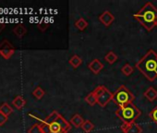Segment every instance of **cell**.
Masks as SVG:
<instances>
[{
  "instance_id": "cell-24",
  "label": "cell",
  "mask_w": 157,
  "mask_h": 133,
  "mask_svg": "<svg viewBox=\"0 0 157 133\" xmlns=\"http://www.w3.org/2000/svg\"><path fill=\"white\" fill-rule=\"evenodd\" d=\"M149 116L151 117V119L157 124V106L154 107L150 113H149Z\"/></svg>"
},
{
  "instance_id": "cell-15",
  "label": "cell",
  "mask_w": 157,
  "mask_h": 133,
  "mask_svg": "<svg viewBox=\"0 0 157 133\" xmlns=\"http://www.w3.org/2000/svg\"><path fill=\"white\" fill-rule=\"evenodd\" d=\"M68 63L73 66L74 69H77V68H78V66H81V64L82 63V59L80 56H78V55H74L69 59Z\"/></svg>"
},
{
  "instance_id": "cell-18",
  "label": "cell",
  "mask_w": 157,
  "mask_h": 133,
  "mask_svg": "<svg viewBox=\"0 0 157 133\" xmlns=\"http://www.w3.org/2000/svg\"><path fill=\"white\" fill-rule=\"evenodd\" d=\"M85 102L89 104V105H91V106H94V105H95L96 104H97V99H96V96L94 95V93L92 92V93H90L86 97H85Z\"/></svg>"
},
{
  "instance_id": "cell-14",
  "label": "cell",
  "mask_w": 157,
  "mask_h": 133,
  "mask_svg": "<svg viewBox=\"0 0 157 133\" xmlns=\"http://www.w3.org/2000/svg\"><path fill=\"white\" fill-rule=\"evenodd\" d=\"M13 32L19 37V38H22L26 33H27V29L22 25V24H18L14 27L13 29Z\"/></svg>"
},
{
  "instance_id": "cell-7",
  "label": "cell",
  "mask_w": 157,
  "mask_h": 133,
  "mask_svg": "<svg viewBox=\"0 0 157 133\" xmlns=\"http://www.w3.org/2000/svg\"><path fill=\"white\" fill-rule=\"evenodd\" d=\"M15 47L9 40H3L0 43V55L5 59H10L15 54Z\"/></svg>"
},
{
  "instance_id": "cell-2",
  "label": "cell",
  "mask_w": 157,
  "mask_h": 133,
  "mask_svg": "<svg viewBox=\"0 0 157 133\" xmlns=\"http://www.w3.org/2000/svg\"><path fill=\"white\" fill-rule=\"evenodd\" d=\"M136 68L150 82L157 79V54L154 50L150 49L141 59L136 63Z\"/></svg>"
},
{
  "instance_id": "cell-23",
  "label": "cell",
  "mask_w": 157,
  "mask_h": 133,
  "mask_svg": "<svg viewBox=\"0 0 157 133\" xmlns=\"http://www.w3.org/2000/svg\"><path fill=\"white\" fill-rule=\"evenodd\" d=\"M28 133H43L40 124H38V123L33 124V125L29 128Z\"/></svg>"
},
{
  "instance_id": "cell-10",
  "label": "cell",
  "mask_w": 157,
  "mask_h": 133,
  "mask_svg": "<svg viewBox=\"0 0 157 133\" xmlns=\"http://www.w3.org/2000/svg\"><path fill=\"white\" fill-rule=\"evenodd\" d=\"M88 68H89V70L94 73V74H95V75H97V74H99L100 73V71L104 69V65L100 62V60L99 59H94L89 65H88Z\"/></svg>"
},
{
  "instance_id": "cell-16",
  "label": "cell",
  "mask_w": 157,
  "mask_h": 133,
  "mask_svg": "<svg viewBox=\"0 0 157 133\" xmlns=\"http://www.w3.org/2000/svg\"><path fill=\"white\" fill-rule=\"evenodd\" d=\"M0 112H1L2 114H4L5 116H9L13 112V109L8 103H4L0 105Z\"/></svg>"
},
{
  "instance_id": "cell-17",
  "label": "cell",
  "mask_w": 157,
  "mask_h": 133,
  "mask_svg": "<svg viewBox=\"0 0 157 133\" xmlns=\"http://www.w3.org/2000/svg\"><path fill=\"white\" fill-rule=\"evenodd\" d=\"M75 26L80 30V31H83L86 29V27L88 26V22L85 19L83 18H80L76 22H75Z\"/></svg>"
},
{
  "instance_id": "cell-19",
  "label": "cell",
  "mask_w": 157,
  "mask_h": 133,
  "mask_svg": "<svg viewBox=\"0 0 157 133\" xmlns=\"http://www.w3.org/2000/svg\"><path fill=\"white\" fill-rule=\"evenodd\" d=\"M82 128L85 133H90L91 131H93L94 129V125L90 120H85L82 126Z\"/></svg>"
},
{
  "instance_id": "cell-28",
  "label": "cell",
  "mask_w": 157,
  "mask_h": 133,
  "mask_svg": "<svg viewBox=\"0 0 157 133\" xmlns=\"http://www.w3.org/2000/svg\"><path fill=\"white\" fill-rule=\"evenodd\" d=\"M155 26H156V27H157V21H156V25H155Z\"/></svg>"
},
{
  "instance_id": "cell-4",
  "label": "cell",
  "mask_w": 157,
  "mask_h": 133,
  "mask_svg": "<svg viewBox=\"0 0 157 133\" xmlns=\"http://www.w3.org/2000/svg\"><path fill=\"white\" fill-rule=\"evenodd\" d=\"M140 114L141 112L133 103L128 104L123 107H119L116 111V116L123 122V124L126 125L134 123Z\"/></svg>"
},
{
  "instance_id": "cell-25",
  "label": "cell",
  "mask_w": 157,
  "mask_h": 133,
  "mask_svg": "<svg viewBox=\"0 0 157 133\" xmlns=\"http://www.w3.org/2000/svg\"><path fill=\"white\" fill-rule=\"evenodd\" d=\"M9 119V116H5L4 114H2L1 112H0V126H3Z\"/></svg>"
},
{
  "instance_id": "cell-11",
  "label": "cell",
  "mask_w": 157,
  "mask_h": 133,
  "mask_svg": "<svg viewBox=\"0 0 157 133\" xmlns=\"http://www.w3.org/2000/svg\"><path fill=\"white\" fill-rule=\"evenodd\" d=\"M84 121H85V120L83 119V117H82V116H80L78 114H76V115H74V116L71 117L69 123H70L72 126H74L75 127H82V124L84 123Z\"/></svg>"
},
{
  "instance_id": "cell-8",
  "label": "cell",
  "mask_w": 157,
  "mask_h": 133,
  "mask_svg": "<svg viewBox=\"0 0 157 133\" xmlns=\"http://www.w3.org/2000/svg\"><path fill=\"white\" fill-rule=\"evenodd\" d=\"M121 130L124 133H142L141 127L137 123H131V124H123L121 127Z\"/></svg>"
},
{
  "instance_id": "cell-12",
  "label": "cell",
  "mask_w": 157,
  "mask_h": 133,
  "mask_svg": "<svg viewBox=\"0 0 157 133\" xmlns=\"http://www.w3.org/2000/svg\"><path fill=\"white\" fill-rule=\"evenodd\" d=\"M144 97L150 102H153L157 98V91L153 87H149L143 93Z\"/></svg>"
},
{
  "instance_id": "cell-20",
  "label": "cell",
  "mask_w": 157,
  "mask_h": 133,
  "mask_svg": "<svg viewBox=\"0 0 157 133\" xmlns=\"http://www.w3.org/2000/svg\"><path fill=\"white\" fill-rule=\"evenodd\" d=\"M105 59L109 63V64H114L117 60V55L113 52V51H109L105 55Z\"/></svg>"
},
{
  "instance_id": "cell-5",
  "label": "cell",
  "mask_w": 157,
  "mask_h": 133,
  "mask_svg": "<svg viewBox=\"0 0 157 133\" xmlns=\"http://www.w3.org/2000/svg\"><path fill=\"white\" fill-rule=\"evenodd\" d=\"M134 99L135 96L125 85L119 86V88L113 93V101L118 107H123L128 104L132 103Z\"/></svg>"
},
{
  "instance_id": "cell-9",
  "label": "cell",
  "mask_w": 157,
  "mask_h": 133,
  "mask_svg": "<svg viewBox=\"0 0 157 133\" xmlns=\"http://www.w3.org/2000/svg\"><path fill=\"white\" fill-rule=\"evenodd\" d=\"M99 21L102 22V24H104L105 27L110 26L114 21H115V16L108 10H105V12H103L100 16H99Z\"/></svg>"
},
{
  "instance_id": "cell-13",
  "label": "cell",
  "mask_w": 157,
  "mask_h": 133,
  "mask_svg": "<svg viewBox=\"0 0 157 133\" xmlns=\"http://www.w3.org/2000/svg\"><path fill=\"white\" fill-rule=\"evenodd\" d=\"M12 104L13 105L17 108V109H21L25 106V104H26V101L25 99L21 96V95H18L16 96L13 101H12Z\"/></svg>"
},
{
  "instance_id": "cell-3",
  "label": "cell",
  "mask_w": 157,
  "mask_h": 133,
  "mask_svg": "<svg viewBox=\"0 0 157 133\" xmlns=\"http://www.w3.org/2000/svg\"><path fill=\"white\" fill-rule=\"evenodd\" d=\"M133 17L148 31L151 32L156 25L157 21V9L151 3L147 2L145 5L133 15Z\"/></svg>"
},
{
  "instance_id": "cell-6",
  "label": "cell",
  "mask_w": 157,
  "mask_h": 133,
  "mask_svg": "<svg viewBox=\"0 0 157 133\" xmlns=\"http://www.w3.org/2000/svg\"><path fill=\"white\" fill-rule=\"evenodd\" d=\"M93 93L96 96L97 104L101 107H105L110 101H113V93L106 87L103 85L97 86L93 91Z\"/></svg>"
},
{
  "instance_id": "cell-22",
  "label": "cell",
  "mask_w": 157,
  "mask_h": 133,
  "mask_svg": "<svg viewBox=\"0 0 157 133\" xmlns=\"http://www.w3.org/2000/svg\"><path fill=\"white\" fill-rule=\"evenodd\" d=\"M121 72H122L125 76L128 77V76H130V75L132 74V72H133V66H132L130 64H125V65L122 66Z\"/></svg>"
},
{
  "instance_id": "cell-26",
  "label": "cell",
  "mask_w": 157,
  "mask_h": 133,
  "mask_svg": "<svg viewBox=\"0 0 157 133\" xmlns=\"http://www.w3.org/2000/svg\"><path fill=\"white\" fill-rule=\"evenodd\" d=\"M48 27V24L47 23H44V22H41L38 24V28L42 31V32H44L46 30V28Z\"/></svg>"
},
{
  "instance_id": "cell-1",
  "label": "cell",
  "mask_w": 157,
  "mask_h": 133,
  "mask_svg": "<svg viewBox=\"0 0 157 133\" xmlns=\"http://www.w3.org/2000/svg\"><path fill=\"white\" fill-rule=\"evenodd\" d=\"M43 133H67L71 124L67 122L57 111H53L44 120L41 121Z\"/></svg>"
},
{
  "instance_id": "cell-27",
  "label": "cell",
  "mask_w": 157,
  "mask_h": 133,
  "mask_svg": "<svg viewBox=\"0 0 157 133\" xmlns=\"http://www.w3.org/2000/svg\"><path fill=\"white\" fill-rule=\"evenodd\" d=\"M6 27V25H5V23H0V32H1L3 30H4V28Z\"/></svg>"
},
{
  "instance_id": "cell-21",
  "label": "cell",
  "mask_w": 157,
  "mask_h": 133,
  "mask_svg": "<svg viewBox=\"0 0 157 133\" xmlns=\"http://www.w3.org/2000/svg\"><path fill=\"white\" fill-rule=\"evenodd\" d=\"M44 94H45V92H44V91L43 90V88L40 87V86L36 87V88L33 90V95L36 99H38V100H41V99L44 96Z\"/></svg>"
}]
</instances>
